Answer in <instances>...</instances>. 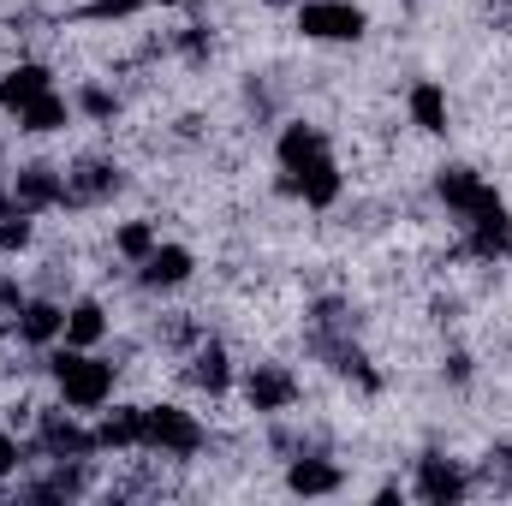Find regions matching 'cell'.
I'll use <instances>...</instances> for the list:
<instances>
[{"instance_id": "6da1fadb", "label": "cell", "mask_w": 512, "mask_h": 506, "mask_svg": "<svg viewBox=\"0 0 512 506\" xmlns=\"http://www.w3.org/2000/svg\"><path fill=\"white\" fill-rule=\"evenodd\" d=\"M54 381H60L66 405L96 411V405H108V393H114V364H102V358H90V352L72 346V352L54 358Z\"/></svg>"}, {"instance_id": "7a4b0ae2", "label": "cell", "mask_w": 512, "mask_h": 506, "mask_svg": "<svg viewBox=\"0 0 512 506\" xmlns=\"http://www.w3.org/2000/svg\"><path fill=\"white\" fill-rule=\"evenodd\" d=\"M143 447L185 459V453L203 447V429H197V417L179 411V405H149V411H143Z\"/></svg>"}, {"instance_id": "3957f363", "label": "cell", "mask_w": 512, "mask_h": 506, "mask_svg": "<svg viewBox=\"0 0 512 506\" xmlns=\"http://www.w3.org/2000/svg\"><path fill=\"white\" fill-rule=\"evenodd\" d=\"M298 30L316 36V42H358L364 36V6H352V0H304Z\"/></svg>"}, {"instance_id": "277c9868", "label": "cell", "mask_w": 512, "mask_h": 506, "mask_svg": "<svg viewBox=\"0 0 512 506\" xmlns=\"http://www.w3.org/2000/svg\"><path fill=\"white\" fill-rule=\"evenodd\" d=\"M435 191H441V203H447V209H459V215H465V221H471V215H483V209H495V203H501V197H495V191H489V185H483V179H477V173H471V167H447V173H441V185H435Z\"/></svg>"}, {"instance_id": "5b68a950", "label": "cell", "mask_w": 512, "mask_h": 506, "mask_svg": "<svg viewBox=\"0 0 512 506\" xmlns=\"http://www.w3.org/2000/svg\"><path fill=\"white\" fill-rule=\"evenodd\" d=\"M245 399H251L256 411H286L298 399V381H292V370H280V364H256L251 381H245Z\"/></svg>"}, {"instance_id": "8992f818", "label": "cell", "mask_w": 512, "mask_h": 506, "mask_svg": "<svg viewBox=\"0 0 512 506\" xmlns=\"http://www.w3.org/2000/svg\"><path fill=\"white\" fill-rule=\"evenodd\" d=\"M286 191H298L310 209H328V203L340 197V167H334L328 155H316V161L298 167V179H286Z\"/></svg>"}, {"instance_id": "52a82bcc", "label": "cell", "mask_w": 512, "mask_h": 506, "mask_svg": "<svg viewBox=\"0 0 512 506\" xmlns=\"http://www.w3.org/2000/svg\"><path fill=\"white\" fill-rule=\"evenodd\" d=\"M465 489H471V483H465V471H459V465H453V459H423V465H417V495H423V501H465Z\"/></svg>"}, {"instance_id": "ba28073f", "label": "cell", "mask_w": 512, "mask_h": 506, "mask_svg": "<svg viewBox=\"0 0 512 506\" xmlns=\"http://www.w3.org/2000/svg\"><path fill=\"white\" fill-rule=\"evenodd\" d=\"M12 197H18V209H48V203H66V179L54 167H24Z\"/></svg>"}, {"instance_id": "9c48e42d", "label": "cell", "mask_w": 512, "mask_h": 506, "mask_svg": "<svg viewBox=\"0 0 512 506\" xmlns=\"http://www.w3.org/2000/svg\"><path fill=\"white\" fill-rule=\"evenodd\" d=\"M471 251L477 256H512V215L495 203L483 215H471Z\"/></svg>"}, {"instance_id": "30bf717a", "label": "cell", "mask_w": 512, "mask_h": 506, "mask_svg": "<svg viewBox=\"0 0 512 506\" xmlns=\"http://www.w3.org/2000/svg\"><path fill=\"white\" fill-rule=\"evenodd\" d=\"M42 447L54 459H90L96 453V435H84L72 417H42Z\"/></svg>"}, {"instance_id": "8fae6325", "label": "cell", "mask_w": 512, "mask_h": 506, "mask_svg": "<svg viewBox=\"0 0 512 506\" xmlns=\"http://www.w3.org/2000/svg\"><path fill=\"white\" fill-rule=\"evenodd\" d=\"M179 280H191V251L185 245H155V251L143 256V286H179Z\"/></svg>"}, {"instance_id": "7c38bea8", "label": "cell", "mask_w": 512, "mask_h": 506, "mask_svg": "<svg viewBox=\"0 0 512 506\" xmlns=\"http://www.w3.org/2000/svg\"><path fill=\"white\" fill-rule=\"evenodd\" d=\"M18 334H24L30 346H48V340H60V334H66V310H60V304H48V298H36V304H24V310H18Z\"/></svg>"}, {"instance_id": "4fadbf2b", "label": "cell", "mask_w": 512, "mask_h": 506, "mask_svg": "<svg viewBox=\"0 0 512 506\" xmlns=\"http://www.w3.org/2000/svg\"><path fill=\"white\" fill-rule=\"evenodd\" d=\"M42 90H54V78H48V66H12L6 78H0V108H24V102H36Z\"/></svg>"}, {"instance_id": "5bb4252c", "label": "cell", "mask_w": 512, "mask_h": 506, "mask_svg": "<svg viewBox=\"0 0 512 506\" xmlns=\"http://www.w3.org/2000/svg\"><path fill=\"white\" fill-rule=\"evenodd\" d=\"M108 191H120V173H114L108 161H84V167L66 179V197H72V203H96V197H108Z\"/></svg>"}, {"instance_id": "9a60e30c", "label": "cell", "mask_w": 512, "mask_h": 506, "mask_svg": "<svg viewBox=\"0 0 512 506\" xmlns=\"http://www.w3.org/2000/svg\"><path fill=\"white\" fill-rule=\"evenodd\" d=\"M102 334H108V310H102L96 298H84V304H72V310H66V346H78V352H84V346H96Z\"/></svg>"}, {"instance_id": "2e32d148", "label": "cell", "mask_w": 512, "mask_h": 506, "mask_svg": "<svg viewBox=\"0 0 512 506\" xmlns=\"http://www.w3.org/2000/svg\"><path fill=\"white\" fill-rule=\"evenodd\" d=\"M96 447H143V411L137 405H114L96 429Z\"/></svg>"}, {"instance_id": "e0dca14e", "label": "cell", "mask_w": 512, "mask_h": 506, "mask_svg": "<svg viewBox=\"0 0 512 506\" xmlns=\"http://www.w3.org/2000/svg\"><path fill=\"white\" fill-rule=\"evenodd\" d=\"M286 489H292V495H334V489H340V471H334L328 459H298V465L286 471Z\"/></svg>"}, {"instance_id": "ac0fdd59", "label": "cell", "mask_w": 512, "mask_h": 506, "mask_svg": "<svg viewBox=\"0 0 512 506\" xmlns=\"http://www.w3.org/2000/svg\"><path fill=\"white\" fill-rule=\"evenodd\" d=\"M316 155H328L322 131H310V126H286L280 131V161H286V173H298V167L316 161Z\"/></svg>"}, {"instance_id": "d6986e66", "label": "cell", "mask_w": 512, "mask_h": 506, "mask_svg": "<svg viewBox=\"0 0 512 506\" xmlns=\"http://www.w3.org/2000/svg\"><path fill=\"white\" fill-rule=\"evenodd\" d=\"M411 120L417 131H447V96H441V84H411Z\"/></svg>"}, {"instance_id": "ffe728a7", "label": "cell", "mask_w": 512, "mask_h": 506, "mask_svg": "<svg viewBox=\"0 0 512 506\" xmlns=\"http://www.w3.org/2000/svg\"><path fill=\"white\" fill-rule=\"evenodd\" d=\"M18 126H24V131H60V126H66V102H60L54 90H42L36 102H24V108H18Z\"/></svg>"}, {"instance_id": "44dd1931", "label": "cell", "mask_w": 512, "mask_h": 506, "mask_svg": "<svg viewBox=\"0 0 512 506\" xmlns=\"http://www.w3.org/2000/svg\"><path fill=\"white\" fill-rule=\"evenodd\" d=\"M191 381H197V387H209V393H227V381H233L227 352H221V346H203V352L191 358Z\"/></svg>"}, {"instance_id": "7402d4cb", "label": "cell", "mask_w": 512, "mask_h": 506, "mask_svg": "<svg viewBox=\"0 0 512 506\" xmlns=\"http://www.w3.org/2000/svg\"><path fill=\"white\" fill-rule=\"evenodd\" d=\"M114 251L131 256V262H143V256L155 251V227H149V221H126V227L114 233Z\"/></svg>"}, {"instance_id": "603a6c76", "label": "cell", "mask_w": 512, "mask_h": 506, "mask_svg": "<svg viewBox=\"0 0 512 506\" xmlns=\"http://www.w3.org/2000/svg\"><path fill=\"white\" fill-rule=\"evenodd\" d=\"M24 245H30V221H24V209H12L0 221V251H24Z\"/></svg>"}, {"instance_id": "cb8c5ba5", "label": "cell", "mask_w": 512, "mask_h": 506, "mask_svg": "<svg viewBox=\"0 0 512 506\" xmlns=\"http://www.w3.org/2000/svg\"><path fill=\"white\" fill-rule=\"evenodd\" d=\"M143 0H90V18H131Z\"/></svg>"}, {"instance_id": "d4e9b609", "label": "cell", "mask_w": 512, "mask_h": 506, "mask_svg": "<svg viewBox=\"0 0 512 506\" xmlns=\"http://www.w3.org/2000/svg\"><path fill=\"white\" fill-rule=\"evenodd\" d=\"M84 114H96V120H114V96H108V90H84Z\"/></svg>"}, {"instance_id": "484cf974", "label": "cell", "mask_w": 512, "mask_h": 506, "mask_svg": "<svg viewBox=\"0 0 512 506\" xmlns=\"http://www.w3.org/2000/svg\"><path fill=\"white\" fill-rule=\"evenodd\" d=\"M495 477H501V483L512 489V447H501V453H489V483H495Z\"/></svg>"}, {"instance_id": "4316f807", "label": "cell", "mask_w": 512, "mask_h": 506, "mask_svg": "<svg viewBox=\"0 0 512 506\" xmlns=\"http://www.w3.org/2000/svg\"><path fill=\"white\" fill-rule=\"evenodd\" d=\"M18 459H24V453H18V441H12V435H0V477H12V471H18Z\"/></svg>"}, {"instance_id": "83f0119b", "label": "cell", "mask_w": 512, "mask_h": 506, "mask_svg": "<svg viewBox=\"0 0 512 506\" xmlns=\"http://www.w3.org/2000/svg\"><path fill=\"white\" fill-rule=\"evenodd\" d=\"M6 215H12V197H6V191H0V221H6Z\"/></svg>"}, {"instance_id": "f1b7e54d", "label": "cell", "mask_w": 512, "mask_h": 506, "mask_svg": "<svg viewBox=\"0 0 512 506\" xmlns=\"http://www.w3.org/2000/svg\"><path fill=\"white\" fill-rule=\"evenodd\" d=\"M268 6H292V0H268Z\"/></svg>"}, {"instance_id": "f546056e", "label": "cell", "mask_w": 512, "mask_h": 506, "mask_svg": "<svg viewBox=\"0 0 512 506\" xmlns=\"http://www.w3.org/2000/svg\"><path fill=\"white\" fill-rule=\"evenodd\" d=\"M507 6H512V0H507Z\"/></svg>"}]
</instances>
